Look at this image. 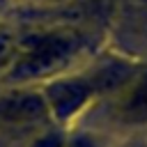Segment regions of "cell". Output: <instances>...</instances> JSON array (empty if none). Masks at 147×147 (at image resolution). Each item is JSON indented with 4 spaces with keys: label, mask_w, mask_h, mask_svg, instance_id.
<instances>
[{
    "label": "cell",
    "mask_w": 147,
    "mask_h": 147,
    "mask_svg": "<svg viewBox=\"0 0 147 147\" xmlns=\"http://www.w3.org/2000/svg\"><path fill=\"white\" fill-rule=\"evenodd\" d=\"M92 94L94 87L90 78L83 76H60L44 87V96L51 108V115L57 119H67L74 113H78Z\"/></svg>",
    "instance_id": "cell-3"
},
{
    "label": "cell",
    "mask_w": 147,
    "mask_h": 147,
    "mask_svg": "<svg viewBox=\"0 0 147 147\" xmlns=\"http://www.w3.org/2000/svg\"><path fill=\"white\" fill-rule=\"evenodd\" d=\"M64 147H94V142H92L87 136H78V138H74L71 142H67Z\"/></svg>",
    "instance_id": "cell-6"
},
{
    "label": "cell",
    "mask_w": 147,
    "mask_h": 147,
    "mask_svg": "<svg viewBox=\"0 0 147 147\" xmlns=\"http://www.w3.org/2000/svg\"><path fill=\"white\" fill-rule=\"evenodd\" d=\"M78 37L74 32H37L18 37V55L9 71L5 74L7 83L28 85L37 78L60 74L76 55Z\"/></svg>",
    "instance_id": "cell-1"
},
{
    "label": "cell",
    "mask_w": 147,
    "mask_h": 147,
    "mask_svg": "<svg viewBox=\"0 0 147 147\" xmlns=\"http://www.w3.org/2000/svg\"><path fill=\"white\" fill-rule=\"evenodd\" d=\"M51 108L46 103L44 92L30 90L18 85L0 96V129L18 131V129H34L51 119Z\"/></svg>",
    "instance_id": "cell-2"
},
{
    "label": "cell",
    "mask_w": 147,
    "mask_h": 147,
    "mask_svg": "<svg viewBox=\"0 0 147 147\" xmlns=\"http://www.w3.org/2000/svg\"><path fill=\"white\" fill-rule=\"evenodd\" d=\"M117 117L129 124L147 122V74L136 78L131 85L122 87L117 101Z\"/></svg>",
    "instance_id": "cell-4"
},
{
    "label": "cell",
    "mask_w": 147,
    "mask_h": 147,
    "mask_svg": "<svg viewBox=\"0 0 147 147\" xmlns=\"http://www.w3.org/2000/svg\"><path fill=\"white\" fill-rule=\"evenodd\" d=\"M16 55H18V37L11 34L9 30L0 28V76H5L9 71Z\"/></svg>",
    "instance_id": "cell-5"
}]
</instances>
